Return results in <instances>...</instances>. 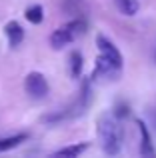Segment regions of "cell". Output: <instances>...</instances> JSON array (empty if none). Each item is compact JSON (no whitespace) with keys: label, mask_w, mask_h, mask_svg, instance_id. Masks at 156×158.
Wrapping results in <instances>:
<instances>
[{"label":"cell","mask_w":156,"mask_h":158,"mask_svg":"<svg viewBox=\"0 0 156 158\" xmlns=\"http://www.w3.org/2000/svg\"><path fill=\"white\" fill-rule=\"evenodd\" d=\"M96 136L100 148L106 154L114 156L122 150V140H124V130H122V124L112 112H104V114L98 116L96 120Z\"/></svg>","instance_id":"6da1fadb"},{"label":"cell","mask_w":156,"mask_h":158,"mask_svg":"<svg viewBox=\"0 0 156 158\" xmlns=\"http://www.w3.org/2000/svg\"><path fill=\"white\" fill-rule=\"evenodd\" d=\"M84 30H86V22L82 18L70 20L68 24L60 26L58 30H54L50 34V46L54 48V50H62V48L68 46V44L74 42L80 34H84Z\"/></svg>","instance_id":"7a4b0ae2"},{"label":"cell","mask_w":156,"mask_h":158,"mask_svg":"<svg viewBox=\"0 0 156 158\" xmlns=\"http://www.w3.org/2000/svg\"><path fill=\"white\" fill-rule=\"evenodd\" d=\"M24 90L28 92V96L40 100V98H44V96L48 94L50 86H48V80L44 78L42 72H36V70H32V72H28L26 78H24Z\"/></svg>","instance_id":"3957f363"},{"label":"cell","mask_w":156,"mask_h":158,"mask_svg":"<svg viewBox=\"0 0 156 158\" xmlns=\"http://www.w3.org/2000/svg\"><path fill=\"white\" fill-rule=\"evenodd\" d=\"M120 74H122V66H120V64H116V62L108 60V58L102 56V54H98V56H96L92 78H106V80H116Z\"/></svg>","instance_id":"277c9868"},{"label":"cell","mask_w":156,"mask_h":158,"mask_svg":"<svg viewBox=\"0 0 156 158\" xmlns=\"http://www.w3.org/2000/svg\"><path fill=\"white\" fill-rule=\"evenodd\" d=\"M96 48H98V54H102V56H106L108 60L124 66V56H122V52L118 50V46L108 38V36L96 34Z\"/></svg>","instance_id":"5b68a950"},{"label":"cell","mask_w":156,"mask_h":158,"mask_svg":"<svg viewBox=\"0 0 156 158\" xmlns=\"http://www.w3.org/2000/svg\"><path fill=\"white\" fill-rule=\"evenodd\" d=\"M136 126H138V132H140V156L154 158L156 156V150H154V146H152V138H150V132H148L146 122L138 118L136 120Z\"/></svg>","instance_id":"8992f818"},{"label":"cell","mask_w":156,"mask_h":158,"mask_svg":"<svg viewBox=\"0 0 156 158\" xmlns=\"http://www.w3.org/2000/svg\"><path fill=\"white\" fill-rule=\"evenodd\" d=\"M4 34H6V38H8L10 48H18L24 40V28L20 26L16 20H10V22L4 24Z\"/></svg>","instance_id":"52a82bcc"},{"label":"cell","mask_w":156,"mask_h":158,"mask_svg":"<svg viewBox=\"0 0 156 158\" xmlns=\"http://www.w3.org/2000/svg\"><path fill=\"white\" fill-rule=\"evenodd\" d=\"M82 68H84V58H82V54L78 50L70 52V56H68V72H70V78H80Z\"/></svg>","instance_id":"ba28073f"},{"label":"cell","mask_w":156,"mask_h":158,"mask_svg":"<svg viewBox=\"0 0 156 158\" xmlns=\"http://www.w3.org/2000/svg\"><path fill=\"white\" fill-rule=\"evenodd\" d=\"M114 6L122 16H136V12L140 10L138 0H114Z\"/></svg>","instance_id":"9c48e42d"},{"label":"cell","mask_w":156,"mask_h":158,"mask_svg":"<svg viewBox=\"0 0 156 158\" xmlns=\"http://www.w3.org/2000/svg\"><path fill=\"white\" fill-rule=\"evenodd\" d=\"M24 18H26L30 24H42V20H44L42 4H32V6H28L26 12H24Z\"/></svg>","instance_id":"30bf717a"},{"label":"cell","mask_w":156,"mask_h":158,"mask_svg":"<svg viewBox=\"0 0 156 158\" xmlns=\"http://www.w3.org/2000/svg\"><path fill=\"white\" fill-rule=\"evenodd\" d=\"M86 148H88V142L70 144V146H64V148H60V150H56L54 156H70V158H76V156H80Z\"/></svg>","instance_id":"8fae6325"},{"label":"cell","mask_w":156,"mask_h":158,"mask_svg":"<svg viewBox=\"0 0 156 158\" xmlns=\"http://www.w3.org/2000/svg\"><path fill=\"white\" fill-rule=\"evenodd\" d=\"M26 138L28 134H14V136H8V138H0V152H8L12 148L20 146Z\"/></svg>","instance_id":"7c38bea8"},{"label":"cell","mask_w":156,"mask_h":158,"mask_svg":"<svg viewBox=\"0 0 156 158\" xmlns=\"http://www.w3.org/2000/svg\"><path fill=\"white\" fill-rule=\"evenodd\" d=\"M112 114L116 116L118 120H122V118H126L130 112H128V106H126L124 102H116V106H114V112H112Z\"/></svg>","instance_id":"4fadbf2b"},{"label":"cell","mask_w":156,"mask_h":158,"mask_svg":"<svg viewBox=\"0 0 156 158\" xmlns=\"http://www.w3.org/2000/svg\"><path fill=\"white\" fill-rule=\"evenodd\" d=\"M80 2H82V0H66V2H64V10H66V12L74 10L76 4H80Z\"/></svg>","instance_id":"5bb4252c"},{"label":"cell","mask_w":156,"mask_h":158,"mask_svg":"<svg viewBox=\"0 0 156 158\" xmlns=\"http://www.w3.org/2000/svg\"><path fill=\"white\" fill-rule=\"evenodd\" d=\"M154 58H156V54H154Z\"/></svg>","instance_id":"9a60e30c"}]
</instances>
